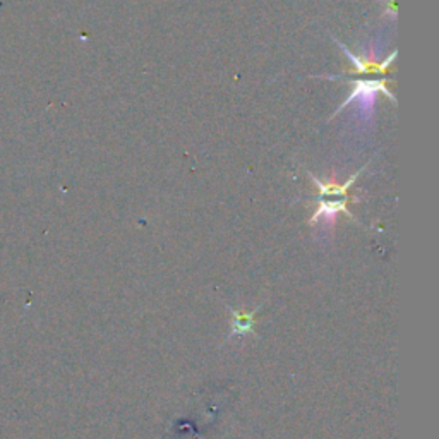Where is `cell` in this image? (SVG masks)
I'll list each match as a JSON object with an SVG mask.
<instances>
[{"label":"cell","instance_id":"2","mask_svg":"<svg viewBox=\"0 0 439 439\" xmlns=\"http://www.w3.org/2000/svg\"><path fill=\"white\" fill-rule=\"evenodd\" d=\"M333 39L336 43H338V47L342 49V52L345 54L347 57H349L352 67L349 70H347V73H350V74H383V76H385V74L390 73L391 66H393L395 58H397V52H391L390 55H388L386 61L378 62V61H374L373 57H369V55L352 54L350 50L347 49L345 45H343V43H340L336 38H333Z\"/></svg>","mask_w":439,"mask_h":439},{"label":"cell","instance_id":"6","mask_svg":"<svg viewBox=\"0 0 439 439\" xmlns=\"http://www.w3.org/2000/svg\"><path fill=\"white\" fill-rule=\"evenodd\" d=\"M398 13L397 9V0H385V16H390V18H395Z\"/></svg>","mask_w":439,"mask_h":439},{"label":"cell","instance_id":"1","mask_svg":"<svg viewBox=\"0 0 439 439\" xmlns=\"http://www.w3.org/2000/svg\"><path fill=\"white\" fill-rule=\"evenodd\" d=\"M350 85H352L350 97L347 98L342 105H340V109L336 110L335 116L342 112L343 109H347L350 104H354V101H359L366 112H371L374 106L378 93H383L385 97L390 98L391 104L397 105V98H395L393 93L388 89V86L393 85L391 79H373V81H369V79H354V81H350Z\"/></svg>","mask_w":439,"mask_h":439},{"label":"cell","instance_id":"3","mask_svg":"<svg viewBox=\"0 0 439 439\" xmlns=\"http://www.w3.org/2000/svg\"><path fill=\"white\" fill-rule=\"evenodd\" d=\"M366 168V167H364ZM364 168L359 170L357 173H354V175L349 177V180L345 182V184H338V182H321L319 179H316V175L312 172H309V177L312 179V182H314V185L318 187L319 191V197H324V196H338V197H343V199H350L349 196V191L352 189V185L357 182L359 177H361V173L364 172Z\"/></svg>","mask_w":439,"mask_h":439},{"label":"cell","instance_id":"4","mask_svg":"<svg viewBox=\"0 0 439 439\" xmlns=\"http://www.w3.org/2000/svg\"><path fill=\"white\" fill-rule=\"evenodd\" d=\"M349 203H350V199L319 201V206L314 211V215L311 216L309 223L314 225L316 221H319L321 218H324L326 221H331V223H333L338 213H343V215H347V216H349V218L355 220L354 215H352V213L349 211V208H347V204H349Z\"/></svg>","mask_w":439,"mask_h":439},{"label":"cell","instance_id":"5","mask_svg":"<svg viewBox=\"0 0 439 439\" xmlns=\"http://www.w3.org/2000/svg\"><path fill=\"white\" fill-rule=\"evenodd\" d=\"M232 312V326H230V338L232 336H246L254 335V323H256V312L258 309L247 312V311H237L230 309Z\"/></svg>","mask_w":439,"mask_h":439}]
</instances>
